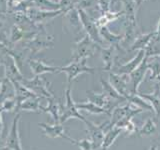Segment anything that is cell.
<instances>
[{
    "mask_svg": "<svg viewBox=\"0 0 160 150\" xmlns=\"http://www.w3.org/2000/svg\"><path fill=\"white\" fill-rule=\"evenodd\" d=\"M20 43L28 50L30 53V57L32 59L34 55L37 54L38 52L42 51L44 49L53 47L54 37L52 35L48 34L44 27L32 39L27 40V41H21Z\"/></svg>",
    "mask_w": 160,
    "mask_h": 150,
    "instance_id": "6da1fadb",
    "label": "cell"
},
{
    "mask_svg": "<svg viewBox=\"0 0 160 150\" xmlns=\"http://www.w3.org/2000/svg\"><path fill=\"white\" fill-rule=\"evenodd\" d=\"M99 45L95 43L87 34L75 43L74 49L72 51V61H78L81 59H88L89 57L99 51Z\"/></svg>",
    "mask_w": 160,
    "mask_h": 150,
    "instance_id": "7a4b0ae2",
    "label": "cell"
},
{
    "mask_svg": "<svg viewBox=\"0 0 160 150\" xmlns=\"http://www.w3.org/2000/svg\"><path fill=\"white\" fill-rule=\"evenodd\" d=\"M21 83L26 86L29 90L36 95L38 97H44L46 99L55 97L54 93L51 90V84L48 80L45 79L42 75H38V76H34L32 79H26L23 78Z\"/></svg>",
    "mask_w": 160,
    "mask_h": 150,
    "instance_id": "3957f363",
    "label": "cell"
},
{
    "mask_svg": "<svg viewBox=\"0 0 160 150\" xmlns=\"http://www.w3.org/2000/svg\"><path fill=\"white\" fill-rule=\"evenodd\" d=\"M71 118H76L83 121L84 123L87 122V119L83 115L80 114L78 109L76 107V103L73 101L72 95H71V87L68 85L67 89L65 90V105H60V118L59 122L63 124L67 120Z\"/></svg>",
    "mask_w": 160,
    "mask_h": 150,
    "instance_id": "277c9868",
    "label": "cell"
},
{
    "mask_svg": "<svg viewBox=\"0 0 160 150\" xmlns=\"http://www.w3.org/2000/svg\"><path fill=\"white\" fill-rule=\"evenodd\" d=\"M95 68L89 67L87 65V59H81L78 61H71L66 66L60 67L58 70V73H65L67 75V82L68 85H71V82L80 74L88 73V74H94Z\"/></svg>",
    "mask_w": 160,
    "mask_h": 150,
    "instance_id": "5b68a950",
    "label": "cell"
},
{
    "mask_svg": "<svg viewBox=\"0 0 160 150\" xmlns=\"http://www.w3.org/2000/svg\"><path fill=\"white\" fill-rule=\"evenodd\" d=\"M143 111L142 109L136 107L132 103H128L124 106H118L112 110L110 114V123L112 126L115 127L116 124L119 123L123 119H132L135 115L141 113Z\"/></svg>",
    "mask_w": 160,
    "mask_h": 150,
    "instance_id": "8992f818",
    "label": "cell"
},
{
    "mask_svg": "<svg viewBox=\"0 0 160 150\" xmlns=\"http://www.w3.org/2000/svg\"><path fill=\"white\" fill-rule=\"evenodd\" d=\"M77 10H78V13L80 16V20H81L82 27L84 28L85 31H86V34L93 40L95 43L102 47L104 41L102 40L101 36H100V34H99V27L97 26L96 21L93 20L92 18H90L83 10H81V9H77Z\"/></svg>",
    "mask_w": 160,
    "mask_h": 150,
    "instance_id": "52a82bcc",
    "label": "cell"
},
{
    "mask_svg": "<svg viewBox=\"0 0 160 150\" xmlns=\"http://www.w3.org/2000/svg\"><path fill=\"white\" fill-rule=\"evenodd\" d=\"M28 18L31 21L39 25V26H44L45 24L48 23L49 21L53 20L55 17H57L58 15L62 14L60 10H56V11H47V10H41L36 7H31L27 9V11L25 12Z\"/></svg>",
    "mask_w": 160,
    "mask_h": 150,
    "instance_id": "ba28073f",
    "label": "cell"
},
{
    "mask_svg": "<svg viewBox=\"0 0 160 150\" xmlns=\"http://www.w3.org/2000/svg\"><path fill=\"white\" fill-rule=\"evenodd\" d=\"M2 66L4 67V78L8 79L11 82H21L23 80L24 77L19 67L17 66L15 60L8 54V52H5L3 56Z\"/></svg>",
    "mask_w": 160,
    "mask_h": 150,
    "instance_id": "9c48e42d",
    "label": "cell"
},
{
    "mask_svg": "<svg viewBox=\"0 0 160 150\" xmlns=\"http://www.w3.org/2000/svg\"><path fill=\"white\" fill-rule=\"evenodd\" d=\"M148 71L147 57L145 55L141 64L134 70L132 73L129 74V90L131 94H137L140 84L143 82L146 72Z\"/></svg>",
    "mask_w": 160,
    "mask_h": 150,
    "instance_id": "30bf717a",
    "label": "cell"
},
{
    "mask_svg": "<svg viewBox=\"0 0 160 150\" xmlns=\"http://www.w3.org/2000/svg\"><path fill=\"white\" fill-rule=\"evenodd\" d=\"M19 120L20 114H17L13 119L9 134L5 140L4 150H23L19 136Z\"/></svg>",
    "mask_w": 160,
    "mask_h": 150,
    "instance_id": "8fae6325",
    "label": "cell"
},
{
    "mask_svg": "<svg viewBox=\"0 0 160 150\" xmlns=\"http://www.w3.org/2000/svg\"><path fill=\"white\" fill-rule=\"evenodd\" d=\"M109 82L120 95L127 100V97L131 94L129 90V75H118L110 72Z\"/></svg>",
    "mask_w": 160,
    "mask_h": 150,
    "instance_id": "7c38bea8",
    "label": "cell"
},
{
    "mask_svg": "<svg viewBox=\"0 0 160 150\" xmlns=\"http://www.w3.org/2000/svg\"><path fill=\"white\" fill-rule=\"evenodd\" d=\"M144 57H145V50H139L138 53L127 63L117 65L116 67H113L112 69L114 70H112V72L118 75H129L141 64Z\"/></svg>",
    "mask_w": 160,
    "mask_h": 150,
    "instance_id": "4fadbf2b",
    "label": "cell"
},
{
    "mask_svg": "<svg viewBox=\"0 0 160 150\" xmlns=\"http://www.w3.org/2000/svg\"><path fill=\"white\" fill-rule=\"evenodd\" d=\"M38 125L40 127L42 128L43 132L45 134V136H47L49 138H63V139H66L68 141H70L71 143L75 144L76 140H74L73 138L69 137L68 135L65 133V130L63 127V124L61 123H57V124H48V123H38Z\"/></svg>",
    "mask_w": 160,
    "mask_h": 150,
    "instance_id": "5bb4252c",
    "label": "cell"
},
{
    "mask_svg": "<svg viewBox=\"0 0 160 150\" xmlns=\"http://www.w3.org/2000/svg\"><path fill=\"white\" fill-rule=\"evenodd\" d=\"M119 45H110L107 48H103L100 46L99 47V52L100 56H101L104 67L103 69L105 71H111L113 68V64L115 62L117 57V49Z\"/></svg>",
    "mask_w": 160,
    "mask_h": 150,
    "instance_id": "9a60e30c",
    "label": "cell"
},
{
    "mask_svg": "<svg viewBox=\"0 0 160 150\" xmlns=\"http://www.w3.org/2000/svg\"><path fill=\"white\" fill-rule=\"evenodd\" d=\"M87 126L86 132L89 134V139L91 140L93 143V147L94 150H97L98 148H101V145L103 142V138H104V133L102 131L100 125H96L93 122L87 120V122L85 123Z\"/></svg>",
    "mask_w": 160,
    "mask_h": 150,
    "instance_id": "2e32d148",
    "label": "cell"
},
{
    "mask_svg": "<svg viewBox=\"0 0 160 150\" xmlns=\"http://www.w3.org/2000/svg\"><path fill=\"white\" fill-rule=\"evenodd\" d=\"M28 64L34 76L43 75L45 73H58V70L60 69V66L47 65L42 60H36V59H29Z\"/></svg>",
    "mask_w": 160,
    "mask_h": 150,
    "instance_id": "e0dca14e",
    "label": "cell"
},
{
    "mask_svg": "<svg viewBox=\"0 0 160 150\" xmlns=\"http://www.w3.org/2000/svg\"><path fill=\"white\" fill-rule=\"evenodd\" d=\"M81 26V20H80V16L76 7L64 14L63 28L65 27L66 29H72L74 32H79Z\"/></svg>",
    "mask_w": 160,
    "mask_h": 150,
    "instance_id": "ac0fdd59",
    "label": "cell"
},
{
    "mask_svg": "<svg viewBox=\"0 0 160 150\" xmlns=\"http://www.w3.org/2000/svg\"><path fill=\"white\" fill-rule=\"evenodd\" d=\"M13 86H14V90H15V95H14V98L16 100V111H19V107L25 100L30 98V97H35V95L31 90H29L26 86L21 82H17V81H14L12 82ZM38 97V96H37Z\"/></svg>",
    "mask_w": 160,
    "mask_h": 150,
    "instance_id": "d6986e66",
    "label": "cell"
},
{
    "mask_svg": "<svg viewBox=\"0 0 160 150\" xmlns=\"http://www.w3.org/2000/svg\"><path fill=\"white\" fill-rule=\"evenodd\" d=\"M139 95L151 104L156 117H160V82L155 83L153 93H139Z\"/></svg>",
    "mask_w": 160,
    "mask_h": 150,
    "instance_id": "ffe728a7",
    "label": "cell"
},
{
    "mask_svg": "<svg viewBox=\"0 0 160 150\" xmlns=\"http://www.w3.org/2000/svg\"><path fill=\"white\" fill-rule=\"evenodd\" d=\"M155 38V31L150 32L147 34H140L134 40V42L129 47L130 51H134V50H146L148 46L152 43V41Z\"/></svg>",
    "mask_w": 160,
    "mask_h": 150,
    "instance_id": "44dd1931",
    "label": "cell"
},
{
    "mask_svg": "<svg viewBox=\"0 0 160 150\" xmlns=\"http://www.w3.org/2000/svg\"><path fill=\"white\" fill-rule=\"evenodd\" d=\"M147 65L148 69L151 70V75H150L149 80L160 82V55L147 57Z\"/></svg>",
    "mask_w": 160,
    "mask_h": 150,
    "instance_id": "7402d4cb",
    "label": "cell"
},
{
    "mask_svg": "<svg viewBox=\"0 0 160 150\" xmlns=\"http://www.w3.org/2000/svg\"><path fill=\"white\" fill-rule=\"evenodd\" d=\"M47 100H48V106L46 107L41 106V111L49 113L51 115V117L53 118L54 124L60 123L59 118H60V105H61V103L56 101V97L49 98Z\"/></svg>",
    "mask_w": 160,
    "mask_h": 150,
    "instance_id": "603a6c76",
    "label": "cell"
},
{
    "mask_svg": "<svg viewBox=\"0 0 160 150\" xmlns=\"http://www.w3.org/2000/svg\"><path fill=\"white\" fill-rule=\"evenodd\" d=\"M14 95L15 90L12 82L9 81L6 78H3L1 81V87H0V107H1L2 103L5 100L14 97Z\"/></svg>",
    "mask_w": 160,
    "mask_h": 150,
    "instance_id": "cb8c5ba5",
    "label": "cell"
},
{
    "mask_svg": "<svg viewBox=\"0 0 160 150\" xmlns=\"http://www.w3.org/2000/svg\"><path fill=\"white\" fill-rule=\"evenodd\" d=\"M99 34L103 41L105 40V41L109 42L111 45H119L122 42V39H123V35H117V34L112 33L107 28L106 25L99 27Z\"/></svg>",
    "mask_w": 160,
    "mask_h": 150,
    "instance_id": "d4e9b609",
    "label": "cell"
},
{
    "mask_svg": "<svg viewBox=\"0 0 160 150\" xmlns=\"http://www.w3.org/2000/svg\"><path fill=\"white\" fill-rule=\"evenodd\" d=\"M121 133H123V130L121 128L116 127V126L113 127L111 130H109L107 133H105L104 138H103V142L101 145V149L107 150L115 142V140L118 138V136Z\"/></svg>",
    "mask_w": 160,
    "mask_h": 150,
    "instance_id": "484cf974",
    "label": "cell"
},
{
    "mask_svg": "<svg viewBox=\"0 0 160 150\" xmlns=\"http://www.w3.org/2000/svg\"><path fill=\"white\" fill-rule=\"evenodd\" d=\"M100 81H101V85H102V91H103L102 93L103 94H105L109 98H112L114 100H118V101H121V102L127 101L126 98H124L122 95H120L116 90H115V88L110 84L109 81H106V80H103V79H101Z\"/></svg>",
    "mask_w": 160,
    "mask_h": 150,
    "instance_id": "4316f807",
    "label": "cell"
},
{
    "mask_svg": "<svg viewBox=\"0 0 160 150\" xmlns=\"http://www.w3.org/2000/svg\"><path fill=\"white\" fill-rule=\"evenodd\" d=\"M127 101L132 103L136 107L142 109L143 111L144 110H146V111H153V108L151 106V104H150L147 100H145L142 96H140L139 92L137 94H130L127 97Z\"/></svg>",
    "mask_w": 160,
    "mask_h": 150,
    "instance_id": "83f0119b",
    "label": "cell"
},
{
    "mask_svg": "<svg viewBox=\"0 0 160 150\" xmlns=\"http://www.w3.org/2000/svg\"><path fill=\"white\" fill-rule=\"evenodd\" d=\"M40 97H30L26 99L25 101L20 105L19 110L23 111H33V112H42L41 111V105H40Z\"/></svg>",
    "mask_w": 160,
    "mask_h": 150,
    "instance_id": "f1b7e54d",
    "label": "cell"
},
{
    "mask_svg": "<svg viewBox=\"0 0 160 150\" xmlns=\"http://www.w3.org/2000/svg\"><path fill=\"white\" fill-rule=\"evenodd\" d=\"M76 107L78 110H83L90 114H107L108 112L105 109L97 106L96 104H94L90 101H84L81 103H76Z\"/></svg>",
    "mask_w": 160,
    "mask_h": 150,
    "instance_id": "f546056e",
    "label": "cell"
},
{
    "mask_svg": "<svg viewBox=\"0 0 160 150\" xmlns=\"http://www.w3.org/2000/svg\"><path fill=\"white\" fill-rule=\"evenodd\" d=\"M156 129H157L156 121L153 118H148L142 125V127L139 129L138 134L140 136H150V135H152L156 131Z\"/></svg>",
    "mask_w": 160,
    "mask_h": 150,
    "instance_id": "4dcf8cb0",
    "label": "cell"
},
{
    "mask_svg": "<svg viewBox=\"0 0 160 150\" xmlns=\"http://www.w3.org/2000/svg\"><path fill=\"white\" fill-rule=\"evenodd\" d=\"M79 0H60L58 3L59 10L62 12V14L67 13L71 9L76 7V4L78 3Z\"/></svg>",
    "mask_w": 160,
    "mask_h": 150,
    "instance_id": "1f68e13d",
    "label": "cell"
},
{
    "mask_svg": "<svg viewBox=\"0 0 160 150\" xmlns=\"http://www.w3.org/2000/svg\"><path fill=\"white\" fill-rule=\"evenodd\" d=\"M75 145L80 148V150H94L93 143L89 138H84L82 140H76Z\"/></svg>",
    "mask_w": 160,
    "mask_h": 150,
    "instance_id": "d6a6232c",
    "label": "cell"
},
{
    "mask_svg": "<svg viewBox=\"0 0 160 150\" xmlns=\"http://www.w3.org/2000/svg\"><path fill=\"white\" fill-rule=\"evenodd\" d=\"M1 108L3 111H13V110L16 109V100L14 97L8 98L2 103Z\"/></svg>",
    "mask_w": 160,
    "mask_h": 150,
    "instance_id": "836d02e7",
    "label": "cell"
},
{
    "mask_svg": "<svg viewBox=\"0 0 160 150\" xmlns=\"http://www.w3.org/2000/svg\"><path fill=\"white\" fill-rule=\"evenodd\" d=\"M122 130H123V132H125L128 135H133V134L136 133V131H137L136 126H135V124L133 123L132 120H130L129 122H127L126 125H125V126L122 128Z\"/></svg>",
    "mask_w": 160,
    "mask_h": 150,
    "instance_id": "e575fe53",
    "label": "cell"
},
{
    "mask_svg": "<svg viewBox=\"0 0 160 150\" xmlns=\"http://www.w3.org/2000/svg\"><path fill=\"white\" fill-rule=\"evenodd\" d=\"M2 112L3 110L0 108V138H1L2 135V129H3V122H2Z\"/></svg>",
    "mask_w": 160,
    "mask_h": 150,
    "instance_id": "d590c367",
    "label": "cell"
},
{
    "mask_svg": "<svg viewBox=\"0 0 160 150\" xmlns=\"http://www.w3.org/2000/svg\"><path fill=\"white\" fill-rule=\"evenodd\" d=\"M155 38H156V39H160V18H159L158 24H157L156 31H155Z\"/></svg>",
    "mask_w": 160,
    "mask_h": 150,
    "instance_id": "8d00e7d4",
    "label": "cell"
},
{
    "mask_svg": "<svg viewBox=\"0 0 160 150\" xmlns=\"http://www.w3.org/2000/svg\"><path fill=\"white\" fill-rule=\"evenodd\" d=\"M6 50H8V47L0 40V51H6Z\"/></svg>",
    "mask_w": 160,
    "mask_h": 150,
    "instance_id": "74e56055",
    "label": "cell"
},
{
    "mask_svg": "<svg viewBox=\"0 0 160 150\" xmlns=\"http://www.w3.org/2000/svg\"><path fill=\"white\" fill-rule=\"evenodd\" d=\"M5 52H7V50H6V51H0V66H1V65H2V61H3V56H4Z\"/></svg>",
    "mask_w": 160,
    "mask_h": 150,
    "instance_id": "f35d334b",
    "label": "cell"
},
{
    "mask_svg": "<svg viewBox=\"0 0 160 150\" xmlns=\"http://www.w3.org/2000/svg\"><path fill=\"white\" fill-rule=\"evenodd\" d=\"M149 150H158V146H157L156 144L151 145V146L149 147Z\"/></svg>",
    "mask_w": 160,
    "mask_h": 150,
    "instance_id": "ab89813d",
    "label": "cell"
},
{
    "mask_svg": "<svg viewBox=\"0 0 160 150\" xmlns=\"http://www.w3.org/2000/svg\"><path fill=\"white\" fill-rule=\"evenodd\" d=\"M142 1H144V0H135V2H136V4H137V5H139V4L141 3Z\"/></svg>",
    "mask_w": 160,
    "mask_h": 150,
    "instance_id": "60d3db41",
    "label": "cell"
},
{
    "mask_svg": "<svg viewBox=\"0 0 160 150\" xmlns=\"http://www.w3.org/2000/svg\"><path fill=\"white\" fill-rule=\"evenodd\" d=\"M50 1H52V2H54V3H59L60 0H50Z\"/></svg>",
    "mask_w": 160,
    "mask_h": 150,
    "instance_id": "b9f144b4",
    "label": "cell"
},
{
    "mask_svg": "<svg viewBox=\"0 0 160 150\" xmlns=\"http://www.w3.org/2000/svg\"><path fill=\"white\" fill-rule=\"evenodd\" d=\"M1 81H2V79H1V80H0V87H1Z\"/></svg>",
    "mask_w": 160,
    "mask_h": 150,
    "instance_id": "7bdbcfd3",
    "label": "cell"
},
{
    "mask_svg": "<svg viewBox=\"0 0 160 150\" xmlns=\"http://www.w3.org/2000/svg\"><path fill=\"white\" fill-rule=\"evenodd\" d=\"M101 150H103V149H101Z\"/></svg>",
    "mask_w": 160,
    "mask_h": 150,
    "instance_id": "ee69618b",
    "label": "cell"
},
{
    "mask_svg": "<svg viewBox=\"0 0 160 150\" xmlns=\"http://www.w3.org/2000/svg\"><path fill=\"white\" fill-rule=\"evenodd\" d=\"M0 80H1V79H0Z\"/></svg>",
    "mask_w": 160,
    "mask_h": 150,
    "instance_id": "f6af8a7d",
    "label": "cell"
}]
</instances>
